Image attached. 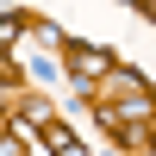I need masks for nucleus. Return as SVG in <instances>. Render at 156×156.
<instances>
[{"mask_svg":"<svg viewBox=\"0 0 156 156\" xmlns=\"http://www.w3.org/2000/svg\"><path fill=\"white\" fill-rule=\"evenodd\" d=\"M44 137H50V150H56V156H81V144H75L62 125H44Z\"/></svg>","mask_w":156,"mask_h":156,"instance_id":"1","label":"nucleus"},{"mask_svg":"<svg viewBox=\"0 0 156 156\" xmlns=\"http://www.w3.org/2000/svg\"><path fill=\"white\" fill-rule=\"evenodd\" d=\"M100 69H106L100 50H75V75H100Z\"/></svg>","mask_w":156,"mask_h":156,"instance_id":"2","label":"nucleus"}]
</instances>
